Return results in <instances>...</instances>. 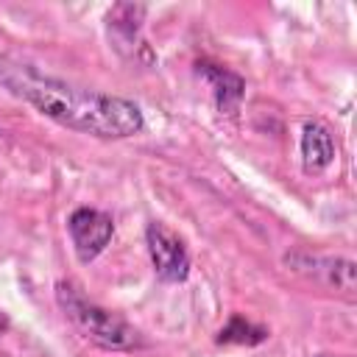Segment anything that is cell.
I'll return each instance as SVG.
<instances>
[{
  "mask_svg": "<svg viewBox=\"0 0 357 357\" xmlns=\"http://www.w3.org/2000/svg\"><path fill=\"white\" fill-rule=\"evenodd\" d=\"M318 357H332V354H318Z\"/></svg>",
  "mask_w": 357,
  "mask_h": 357,
  "instance_id": "cell-11",
  "label": "cell"
},
{
  "mask_svg": "<svg viewBox=\"0 0 357 357\" xmlns=\"http://www.w3.org/2000/svg\"><path fill=\"white\" fill-rule=\"evenodd\" d=\"M145 245H148L153 271H156V276L162 282H184L187 279V273H190V254H187L184 240L173 229H167L159 220L148 223Z\"/></svg>",
  "mask_w": 357,
  "mask_h": 357,
  "instance_id": "cell-3",
  "label": "cell"
},
{
  "mask_svg": "<svg viewBox=\"0 0 357 357\" xmlns=\"http://www.w3.org/2000/svg\"><path fill=\"white\" fill-rule=\"evenodd\" d=\"M67 231H70V240H73V248H75L78 259L92 262L109 245V240L114 234V220L100 209L78 206L67 218Z\"/></svg>",
  "mask_w": 357,
  "mask_h": 357,
  "instance_id": "cell-4",
  "label": "cell"
},
{
  "mask_svg": "<svg viewBox=\"0 0 357 357\" xmlns=\"http://www.w3.org/2000/svg\"><path fill=\"white\" fill-rule=\"evenodd\" d=\"M307 265H312V273L326 276V284H332L335 290L346 293L349 298L354 296V262L351 259H332V257H304ZM298 265V262H293Z\"/></svg>",
  "mask_w": 357,
  "mask_h": 357,
  "instance_id": "cell-8",
  "label": "cell"
},
{
  "mask_svg": "<svg viewBox=\"0 0 357 357\" xmlns=\"http://www.w3.org/2000/svg\"><path fill=\"white\" fill-rule=\"evenodd\" d=\"M335 159V137L332 131L318 123L310 120L301 128V162L307 173H321L324 167H329Z\"/></svg>",
  "mask_w": 357,
  "mask_h": 357,
  "instance_id": "cell-6",
  "label": "cell"
},
{
  "mask_svg": "<svg viewBox=\"0 0 357 357\" xmlns=\"http://www.w3.org/2000/svg\"><path fill=\"white\" fill-rule=\"evenodd\" d=\"M8 332V315L6 312H0V337Z\"/></svg>",
  "mask_w": 357,
  "mask_h": 357,
  "instance_id": "cell-10",
  "label": "cell"
},
{
  "mask_svg": "<svg viewBox=\"0 0 357 357\" xmlns=\"http://www.w3.org/2000/svg\"><path fill=\"white\" fill-rule=\"evenodd\" d=\"M145 6H134V3H120L109 11V33L112 39L117 42V47L123 45H134L137 42V33H139V22L145 17Z\"/></svg>",
  "mask_w": 357,
  "mask_h": 357,
  "instance_id": "cell-7",
  "label": "cell"
},
{
  "mask_svg": "<svg viewBox=\"0 0 357 357\" xmlns=\"http://www.w3.org/2000/svg\"><path fill=\"white\" fill-rule=\"evenodd\" d=\"M198 75L212 86V95H215V106L220 114H234L240 109V100L245 95V81L231 73L229 67H220V64H212V61H198Z\"/></svg>",
  "mask_w": 357,
  "mask_h": 357,
  "instance_id": "cell-5",
  "label": "cell"
},
{
  "mask_svg": "<svg viewBox=\"0 0 357 357\" xmlns=\"http://www.w3.org/2000/svg\"><path fill=\"white\" fill-rule=\"evenodd\" d=\"M268 337V329L265 326H259V324H251V321H245L243 315H231L229 318V324L218 332V343L220 346H229V343H237V346H257V343H262Z\"/></svg>",
  "mask_w": 357,
  "mask_h": 357,
  "instance_id": "cell-9",
  "label": "cell"
},
{
  "mask_svg": "<svg viewBox=\"0 0 357 357\" xmlns=\"http://www.w3.org/2000/svg\"><path fill=\"white\" fill-rule=\"evenodd\" d=\"M0 86L59 126L100 139H126L139 134L145 126L134 100L75 86L11 56H0Z\"/></svg>",
  "mask_w": 357,
  "mask_h": 357,
  "instance_id": "cell-1",
  "label": "cell"
},
{
  "mask_svg": "<svg viewBox=\"0 0 357 357\" xmlns=\"http://www.w3.org/2000/svg\"><path fill=\"white\" fill-rule=\"evenodd\" d=\"M56 298H59V307L64 310V315L92 343H98L103 349H117V351H131V349L142 346L139 332L126 318H120L117 312H112V310L89 301L75 284L59 282L56 284Z\"/></svg>",
  "mask_w": 357,
  "mask_h": 357,
  "instance_id": "cell-2",
  "label": "cell"
}]
</instances>
